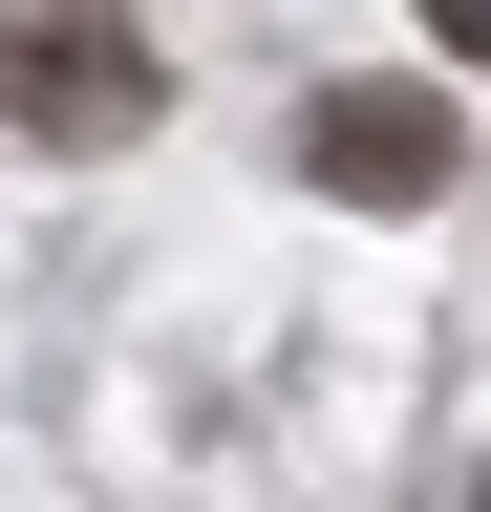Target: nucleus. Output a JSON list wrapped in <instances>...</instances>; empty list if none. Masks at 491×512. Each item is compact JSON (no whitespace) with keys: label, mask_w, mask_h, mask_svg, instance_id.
<instances>
[{"label":"nucleus","mask_w":491,"mask_h":512,"mask_svg":"<svg viewBox=\"0 0 491 512\" xmlns=\"http://www.w3.org/2000/svg\"><path fill=\"white\" fill-rule=\"evenodd\" d=\"M470 512H491V491H470Z\"/></svg>","instance_id":"4"},{"label":"nucleus","mask_w":491,"mask_h":512,"mask_svg":"<svg viewBox=\"0 0 491 512\" xmlns=\"http://www.w3.org/2000/svg\"><path fill=\"white\" fill-rule=\"evenodd\" d=\"M427 43H470V64H491V0H427Z\"/></svg>","instance_id":"3"},{"label":"nucleus","mask_w":491,"mask_h":512,"mask_svg":"<svg viewBox=\"0 0 491 512\" xmlns=\"http://www.w3.org/2000/svg\"><path fill=\"white\" fill-rule=\"evenodd\" d=\"M299 171H321L342 214H427V192L470 171V128L427 107V86H321V128H299Z\"/></svg>","instance_id":"2"},{"label":"nucleus","mask_w":491,"mask_h":512,"mask_svg":"<svg viewBox=\"0 0 491 512\" xmlns=\"http://www.w3.org/2000/svg\"><path fill=\"white\" fill-rule=\"evenodd\" d=\"M0 128H43V150L150 128V22H107V0H0Z\"/></svg>","instance_id":"1"}]
</instances>
